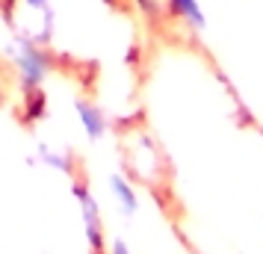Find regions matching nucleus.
I'll use <instances>...</instances> for the list:
<instances>
[{"mask_svg":"<svg viewBox=\"0 0 263 254\" xmlns=\"http://www.w3.org/2000/svg\"><path fill=\"white\" fill-rule=\"evenodd\" d=\"M166 15L180 24L190 36H204L207 33V9L201 0H166Z\"/></svg>","mask_w":263,"mask_h":254,"instance_id":"3","label":"nucleus"},{"mask_svg":"<svg viewBox=\"0 0 263 254\" xmlns=\"http://www.w3.org/2000/svg\"><path fill=\"white\" fill-rule=\"evenodd\" d=\"M109 254H130V248L124 245V240H112V245H109Z\"/></svg>","mask_w":263,"mask_h":254,"instance_id":"8","label":"nucleus"},{"mask_svg":"<svg viewBox=\"0 0 263 254\" xmlns=\"http://www.w3.org/2000/svg\"><path fill=\"white\" fill-rule=\"evenodd\" d=\"M74 198L80 204V216H83V233H86V242L92 254H104V219H101V207H98L95 195L89 192L86 183H74Z\"/></svg>","mask_w":263,"mask_h":254,"instance_id":"2","label":"nucleus"},{"mask_svg":"<svg viewBox=\"0 0 263 254\" xmlns=\"http://www.w3.org/2000/svg\"><path fill=\"white\" fill-rule=\"evenodd\" d=\"M18 115H21V121H24L27 127L45 121V115H48V95H45V89H30V92H24L21 95Z\"/></svg>","mask_w":263,"mask_h":254,"instance_id":"6","label":"nucleus"},{"mask_svg":"<svg viewBox=\"0 0 263 254\" xmlns=\"http://www.w3.org/2000/svg\"><path fill=\"white\" fill-rule=\"evenodd\" d=\"M109 195H112V204L119 210L121 216H136V210H139V192H136V186H133L124 174H109Z\"/></svg>","mask_w":263,"mask_h":254,"instance_id":"5","label":"nucleus"},{"mask_svg":"<svg viewBox=\"0 0 263 254\" xmlns=\"http://www.w3.org/2000/svg\"><path fill=\"white\" fill-rule=\"evenodd\" d=\"M74 115H77V121H80L86 139L98 142V139H104V136H107L109 121H107L104 109L98 107V104H92V101H77V104H74Z\"/></svg>","mask_w":263,"mask_h":254,"instance_id":"4","label":"nucleus"},{"mask_svg":"<svg viewBox=\"0 0 263 254\" xmlns=\"http://www.w3.org/2000/svg\"><path fill=\"white\" fill-rule=\"evenodd\" d=\"M39 160L50 166L53 171H62V174H71L74 166H71V157L68 151H60V148H50V145H39Z\"/></svg>","mask_w":263,"mask_h":254,"instance_id":"7","label":"nucleus"},{"mask_svg":"<svg viewBox=\"0 0 263 254\" xmlns=\"http://www.w3.org/2000/svg\"><path fill=\"white\" fill-rule=\"evenodd\" d=\"M6 56L12 62L15 74H18L21 92L45 89L50 71H53V56L45 50V45H36V42L21 38V36H12L9 45H6Z\"/></svg>","mask_w":263,"mask_h":254,"instance_id":"1","label":"nucleus"}]
</instances>
